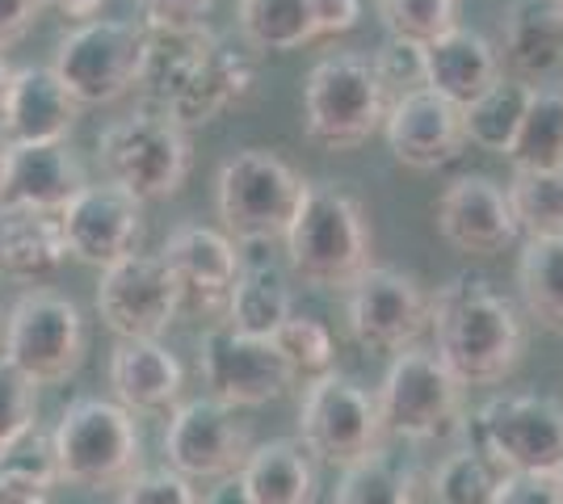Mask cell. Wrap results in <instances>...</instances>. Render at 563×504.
<instances>
[{
  "mask_svg": "<svg viewBox=\"0 0 563 504\" xmlns=\"http://www.w3.org/2000/svg\"><path fill=\"white\" fill-rule=\"evenodd\" d=\"M257 89V68L249 51H240L228 34L207 25L194 30H147L143 47L140 93L147 105L165 110L177 126H207L223 110L244 105Z\"/></svg>",
  "mask_w": 563,
  "mask_h": 504,
  "instance_id": "1",
  "label": "cell"
},
{
  "mask_svg": "<svg viewBox=\"0 0 563 504\" xmlns=\"http://www.w3.org/2000/svg\"><path fill=\"white\" fill-rule=\"evenodd\" d=\"M433 354L463 387H493L514 374L526 354V320L488 282L454 273L438 294H429Z\"/></svg>",
  "mask_w": 563,
  "mask_h": 504,
  "instance_id": "2",
  "label": "cell"
},
{
  "mask_svg": "<svg viewBox=\"0 0 563 504\" xmlns=\"http://www.w3.org/2000/svg\"><path fill=\"white\" fill-rule=\"evenodd\" d=\"M286 261L316 290H350L375 253V236L362 202L341 186L316 181L303 186L299 211L286 227Z\"/></svg>",
  "mask_w": 563,
  "mask_h": 504,
  "instance_id": "3",
  "label": "cell"
},
{
  "mask_svg": "<svg viewBox=\"0 0 563 504\" xmlns=\"http://www.w3.org/2000/svg\"><path fill=\"white\" fill-rule=\"evenodd\" d=\"M59 483L85 492H114L143 471V437L118 400H71L51 429Z\"/></svg>",
  "mask_w": 563,
  "mask_h": 504,
  "instance_id": "4",
  "label": "cell"
},
{
  "mask_svg": "<svg viewBox=\"0 0 563 504\" xmlns=\"http://www.w3.org/2000/svg\"><path fill=\"white\" fill-rule=\"evenodd\" d=\"M97 165L106 181H114L135 198H173L181 193L194 168L189 131L177 126L165 110L140 105L135 114L114 119L97 135Z\"/></svg>",
  "mask_w": 563,
  "mask_h": 504,
  "instance_id": "5",
  "label": "cell"
},
{
  "mask_svg": "<svg viewBox=\"0 0 563 504\" xmlns=\"http://www.w3.org/2000/svg\"><path fill=\"white\" fill-rule=\"evenodd\" d=\"M391 101L366 55L336 51L303 80V135L324 152H353L383 131Z\"/></svg>",
  "mask_w": 563,
  "mask_h": 504,
  "instance_id": "6",
  "label": "cell"
},
{
  "mask_svg": "<svg viewBox=\"0 0 563 504\" xmlns=\"http://www.w3.org/2000/svg\"><path fill=\"white\" fill-rule=\"evenodd\" d=\"M299 198H303L299 172L261 147H244L232 160H223L214 181V206L223 219V232L235 244L286 240Z\"/></svg>",
  "mask_w": 563,
  "mask_h": 504,
  "instance_id": "7",
  "label": "cell"
},
{
  "mask_svg": "<svg viewBox=\"0 0 563 504\" xmlns=\"http://www.w3.org/2000/svg\"><path fill=\"white\" fill-rule=\"evenodd\" d=\"M383 437H387V429H383L378 395L366 391L357 379L329 370L303 387L299 441L316 462H329L336 471H345L353 462L383 450Z\"/></svg>",
  "mask_w": 563,
  "mask_h": 504,
  "instance_id": "8",
  "label": "cell"
},
{
  "mask_svg": "<svg viewBox=\"0 0 563 504\" xmlns=\"http://www.w3.org/2000/svg\"><path fill=\"white\" fill-rule=\"evenodd\" d=\"M85 354H89V328L68 294L34 287L9 307L0 333V358L25 370L38 387L71 379Z\"/></svg>",
  "mask_w": 563,
  "mask_h": 504,
  "instance_id": "9",
  "label": "cell"
},
{
  "mask_svg": "<svg viewBox=\"0 0 563 504\" xmlns=\"http://www.w3.org/2000/svg\"><path fill=\"white\" fill-rule=\"evenodd\" d=\"M500 471L555 475L563 462V400L539 391H505L463 425Z\"/></svg>",
  "mask_w": 563,
  "mask_h": 504,
  "instance_id": "10",
  "label": "cell"
},
{
  "mask_svg": "<svg viewBox=\"0 0 563 504\" xmlns=\"http://www.w3.org/2000/svg\"><path fill=\"white\" fill-rule=\"evenodd\" d=\"M383 429L404 441H442L463 429V383L433 349H404L378 387Z\"/></svg>",
  "mask_w": 563,
  "mask_h": 504,
  "instance_id": "11",
  "label": "cell"
},
{
  "mask_svg": "<svg viewBox=\"0 0 563 504\" xmlns=\"http://www.w3.org/2000/svg\"><path fill=\"white\" fill-rule=\"evenodd\" d=\"M143 47H147L143 22L97 18L59 38L51 68L80 105H114L118 97L140 89Z\"/></svg>",
  "mask_w": 563,
  "mask_h": 504,
  "instance_id": "12",
  "label": "cell"
},
{
  "mask_svg": "<svg viewBox=\"0 0 563 504\" xmlns=\"http://www.w3.org/2000/svg\"><path fill=\"white\" fill-rule=\"evenodd\" d=\"M198 374L207 395L228 408H261L299 383V374L269 336L235 333L228 320L198 336Z\"/></svg>",
  "mask_w": 563,
  "mask_h": 504,
  "instance_id": "13",
  "label": "cell"
},
{
  "mask_svg": "<svg viewBox=\"0 0 563 504\" xmlns=\"http://www.w3.org/2000/svg\"><path fill=\"white\" fill-rule=\"evenodd\" d=\"M181 312V287L165 257L131 253L101 269L97 282V315L118 340H161Z\"/></svg>",
  "mask_w": 563,
  "mask_h": 504,
  "instance_id": "14",
  "label": "cell"
},
{
  "mask_svg": "<svg viewBox=\"0 0 563 504\" xmlns=\"http://www.w3.org/2000/svg\"><path fill=\"white\" fill-rule=\"evenodd\" d=\"M345 294H350L345 320L362 349L404 354L429 328V290L421 287V278L404 269L371 265Z\"/></svg>",
  "mask_w": 563,
  "mask_h": 504,
  "instance_id": "15",
  "label": "cell"
},
{
  "mask_svg": "<svg viewBox=\"0 0 563 504\" xmlns=\"http://www.w3.org/2000/svg\"><path fill=\"white\" fill-rule=\"evenodd\" d=\"M249 455H253V433L228 404L202 395V400H186L168 412L165 458L177 475L228 480V475H240Z\"/></svg>",
  "mask_w": 563,
  "mask_h": 504,
  "instance_id": "16",
  "label": "cell"
},
{
  "mask_svg": "<svg viewBox=\"0 0 563 504\" xmlns=\"http://www.w3.org/2000/svg\"><path fill=\"white\" fill-rule=\"evenodd\" d=\"M64 240L68 257L97 269H110L122 257H131L143 240V198L122 190L114 181L85 186V190L64 206Z\"/></svg>",
  "mask_w": 563,
  "mask_h": 504,
  "instance_id": "17",
  "label": "cell"
},
{
  "mask_svg": "<svg viewBox=\"0 0 563 504\" xmlns=\"http://www.w3.org/2000/svg\"><path fill=\"white\" fill-rule=\"evenodd\" d=\"M165 265L173 269L177 287H181V312L202 315V320H228V299L240 278V253L228 232H214L202 223H186L177 227L161 248Z\"/></svg>",
  "mask_w": 563,
  "mask_h": 504,
  "instance_id": "18",
  "label": "cell"
},
{
  "mask_svg": "<svg viewBox=\"0 0 563 504\" xmlns=\"http://www.w3.org/2000/svg\"><path fill=\"white\" fill-rule=\"evenodd\" d=\"M433 215H438V236L467 257H496L521 236L505 186H496L484 172L454 177L438 198Z\"/></svg>",
  "mask_w": 563,
  "mask_h": 504,
  "instance_id": "19",
  "label": "cell"
},
{
  "mask_svg": "<svg viewBox=\"0 0 563 504\" xmlns=\"http://www.w3.org/2000/svg\"><path fill=\"white\" fill-rule=\"evenodd\" d=\"M383 135L404 168H417V172L446 168L467 147L463 105H454L450 97L433 93V89H417V93L391 101Z\"/></svg>",
  "mask_w": 563,
  "mask_h": 504,
  "instance_id": "20",
  "label": "cell"
},
{
  "mask_svg": "<svg viewBox=\"0 0 563 504\" xmlns=\"http://www.w3.org/2000/svg\"><path fill=\"white\" fill-rule=\"evenodd\" d=\"M80 110L85 105L68 93L55 68L25 64V68H13V80H9L0 135L4 144H68Z\"/></svg>",
  "mask_w": 563,
  "mask_h": 504,
  "instance_id": "21",
  "label": "cell"
},
{
  "mask_svg": "<svg viewBox=\"0 0 563 504\" xmlns=\"http://www.w3.org/2000/svg\"><path fill=\"white\" fill-rule=\"evenodd\" d=\"M85 186H89V177L68 144H4L0 202L64 215V206Z\"/></svg>",
  "mask_w": 563,
  "mask_h": 504,
  "instance_id": "22",
  "label": "cell"
},
{
  "mask_svg": "<svg viewBox=\"0 0 563 504\" xmlns=\"http://www.w3.org/2000/svg\"><path fill=\"white\" fill-rule=\"evenodd\" d=\"M500 68L530 89L563 76V13L555 0H509L500 18Z\"/></svg>",
  "mask_w": 563,
  "mask_h": 504,
  "instance_id": "23",
  "label": "cell"
},
{
  "mask_svg": "<svg viewBox=\"0 0 563 504\" xmlns=\"http://www.w3.org/2000/svg\"><path fill=\"white\" fill-rule=\"evenodd\" d=\"M110 387L131 416H161L181 404L186 370L161 340H118L110 354Z\"/></svg>",
  "mask_w": 563,
  "mask_h": 504,
  "instance_id": "24",
  "label": "cell"
},
{
  "mask_svg": "<svg viewBox=\"0 0 563 504\" xmlns=\"http://www.w3.org/2000/svg\"><path fill=\"white\" fill-rule=\"evenodd\" d=\"M64 261H68V240H64L59 215L0 202V278L4 282L38 287L55 278Z\"/></svg>",
  "mask_w": 563,
  "mask_h": 504,
  "instance_id": "25",
  "label": "cell"
},
{
  "mask_svg": "<svg viewBox=\"0 0 563 504\" xmlns=\"http://www.w3.org/2000/svg\"><path fill=\"white\" fill-rule=\"evenodd\" d=\"M424 72L429 89L450 97L454 105H471L479 93H488L496 80L505 76L496 47L467 25H454L442 38L424 43Z\"/></svg>",
  "mask_w": 563,
  "mask_h": 504,
  "instance_id": "26",
  "label": "cell"
},
{
  "mask_svg": "<svg viewBox=\"0 0 563 504\" xmlns=\"http://www.w3.org/2000/svg\"><path fill=\"white\" fill-rule=\"evenodd\" d=\"M240 480L253 504H316L320 492L316 458L307 455L299 437H274L265 446H253V455L240 467Z\"/></svg>",
  "mask_w": 563,
  "mask_h": 504,
  "instance_id": "27",
  "label": "cell"
},
{
  "mask_svg": "<svg viewBox=\"0 0 563 504\" xmlns=\"http://www.w3.org/2000/svg\"><path fill=\"white\" fill-rule=\"evenodd\" d=\"M290 315H295V299H290L286 273L278 265H244L232 287V299H228V324L235 333L274 336Z\"/></svg>",
  "mask_w": 563,
  "mask_h": 504,
  "instance_id": "28",
  "label": "cell"
},
{
  "mask_svg": "<svg viewBox=\"0 0 563 504\" xmlns=\"http://www.w3.org/2000/svg\"><path fill=\"white\" fill-rule=\"evenodd\" d=\"M514 172H560L563 168V89H534L514 144L505 152Z\"/></svg>",
  "mask_w": 563,
  "mask_h": 504,
  "instance_id": "29",
  "label": "cell"
},
{
  "mask_svg": "<svg viewBox=\"0 0 563 504\" xmlns=\"http://www.w3.org/2000/svg\"><path fill=\"white\" fill-rule=\"evenodd\" d=\"M517 290L530 320L563 336V236L526 240L517 257Z\"/></svg>",
  "mask_w": 563,
  "mask_h": 504,
  "instance_id": "30",
  "label": "cell"
},
{
  "mask_svg": "<svg viewBox=\"0 0 563 504\" xmlns=\"http://www.w3.org/2000/svg\"><path fill=\"white\" fill-rule=\"evenodd\" d=\"M235 18L253 51H299L316 38L311 0H235Z\"/></svg>",
  "mask_w": 563,
  "mask_h": 504,
  "instance_id": "31",
  "label": "cell"
},
{
  "mask_svg": "<svg viewBox=\"0 0 563 504\" xmlns=\"http://www.w3.org/2000/svg\"><path fill=\"white\" fill-rule=\"evenodd\" d=\"M530 85H521L514 76H500L488 93H479L471 105H463V126H467V144H475L479 152H496L505 156L514 144L526 101H530Z\"/></svg>",
  "mask_w": 563,
  "mask_h": 504,
  "instance_id": "32",
  "label": "cell"
},
{
  "mask_svg": "<svg viewBox=\"0 0 563 504\" xmlns=\"http://www.w3.org/2000/svg\"><path fill=\"white\" fill-rule=\"evenodd\" d=\"M332 504H417V467L375 450L341 471Z\"/></svg>",
  "mask_w": 563,
  "mask_h": 504,
  "instance_id": "33",
  "label": "cell"
},
{
  "mask_svg": "<svg viewBox=\"0 0 563 504\" xmlns=\"http://www.w3.org/2000/svg\"><path fill=\"white\" fill-rule=\"evenodd\" d=\"M505 475L509 471H500L475 441H467L442 458V467L429 480V492H433V504H493Z\"/></svg>",
  "mask_w": 563,
  "mask_h": 504,
  "instance_id": "34",
  "label": "cell"
},
{
  "mask_svg": "<svg viewBox=\"0 0 563 504\" xmlns=\"http://www.w3.org/2000/svg\"><path fill=\"white\" fill-rule=\"evenodd\" d=\"M517 232L526 240L563 236V168L560 172H514L505 186Z\"/></svg>",
  "mask_w": 563,
  "mask_h": 504,
  "instance_id": "35",
  "label": "cell"
},
{
  "mask_svg": "<svg viewBox=\"0 0 563 504\" xmlns=\"http://www.w3.org/2000/svg\"><path fill=\"white\" fill-rule=\"evenodd\" d=\"M269 340L278 345V354L290 361V370H295L299 379H320V374L336 370V366H332V361H336V345H332L329 328H324L320 320L290 315Z\"/></svg>",
  "mask_w": 563,
  "mask_h": 504,
  "instance_id": "36",
  "label": "cell"
},
{
  "mask_svg": "<svg viewBox=\"0 0 563 504\" xmlns=\"http://www.w3.org/2000/svg\"><path fill=\"white\" fill-rule=\"evenodd\" d=\"M378 18L396 38L433 43L459 25V0H378Z\"/></svg>",
  "mask_w": 563,
  "mask_h": 504,
  "instance_id": "37",
  "label": "cell"
},
{
  "mask_svg": "<svg viewBox=\"0 0 563 504\" xmlns=\"http://www.w3.org/2000/svg\"><path fill=\"white\" fill-rule=\"evenodd\" d=\"M371 68H375L387 101H399V97L417 93V89H429V72H424V43H412V38H396V34H387V43L371 55Z\"/></svg>",
  "mask_w": 563,
  "mask_h": 504,
  "instance_id": "38",
  "label": "cell"
},
{
  "mask_svg": "<svg viewBox=\"0 0 563 504\" xmlns=\"http://www.w3.org/2000/svg\"><path fill=\"white\" fill-rule=\"evenodd\" d=\"M34 425H38V383L9 358H0V446H9Z\"/></svg>",
  "mask_w": 563,
  "mask_h": 504,
  "instance_id": "39",
  "label": "cell"
},
{
  "mask_svg": "<svg viewBox=\"0 0 563 504\" xmlns=\"http://www.w3.org/2000/svg\"><path fill=\"white\" fill-rule=\"evenodd\" d=\"M0 467L4 471H18L25 480H38L55 488L59 483V467H55V446H51V433H43L38 425L25 429L22 437H13L9 446H0Z\"/></svg>",
  "mask_w": 563,
  "mask_h": 504,
  "instance_id": "40",
  "label": "cell"
},
{
  "mask_svg": "<svg viewBox=\"0 0 563 504\" xmlns=\"http://www.w3.org/2000/svg\"><path fill=\"white\" fill-rule=\"evenodd\" d=\"M118 504H198L194 480L177 475L173 467L140 471L126 488H118Z\"/></svg>",
  "mask_w": 563,
  "mask_h": 504,
  "instance_id": "41",
  "label": "cell"
},
{
  "mask_svg": "<svg viewBox=\"0 0 563 504\" xmlns=\"http://www.w3.org/2000/svg\"><path fill=\"white\" fill-rule=\"evenodd\" d=\"M143 18V30H194L207 25L202 18L211 13V0H135Z\"/></svg>",
  "mask_w": 563,
  "mask_h": 504,
  "instance_id": "42",
  "label": "cell"
},
{
  "mask_svg": "<svg viewBox=\"0 0 563 504\" xmlns=\"http://www.w3.org/2000/svg\"><path fill=\"white\" fill-rule=\"evenodd\" d=\"M493 504H563V492L555 475L542 471H509L496 488Z\"/></svg>",
  "mask_w": 563,
  "mask_h": 504,
  "instance_id": "43",
  "label": "cell"
},
{
  "mask_svg": "<svg viewBox=\"0 0 563 504\" xmlns=\"http://www.w3.org/2000/svg\"><path fill=\"white\" fill-rule=\"evenodd\" d=\"M311 18H316V38L350 34L362 22V0H311Z\"/></svg>",
  "mask_w": 563,
  "mask_h": 504,
  "instance_id": "44",
  "label": "cell"
},
{
  "mask_svg": "<svg viewBox=\"0 0 563 504\" xmlns=\"http://www.w3.org/2000/svg\"><path fill=\"white\" fill-rule=\"evenodd\" d=\"M43 13V0H0V51L22 43Z\"/></svg>",
  "mask_w": 563,
  "mask_h": 504,
  "instance_id": "45",
  "label": "cell"
},
{
  "mask_svg": "<svg viewBox=\"0 0 563 504\" xmlns=\"http://www.w3.org/2000/svg\"><path fill=\"white\" fill-rule=\"evenodd\" d=\"M51 492H55V488H47V483L25 480L18 471H4V467H0V504H55Z\"/></svg>",
  "mask_w": 563,
  "mask_h": 504,
  "instance_id": "46",
  "label": "cell"
},
{
  "mask_svg": "<svg viewBox=\"0 0 563 504\" xmlns=\"http://www.w3.org/2000/svg\"><path fill=\"white\" fill-rule=\"evenodd\" d=\"M198 504H253V496L240 475H228V480H214V488Z\"/></svg>",
  "mask_w": 563,
  "mask_h": 504,
  "instance_id": "47",
  "label": "cell"
},
{
  "mask_svg": "<svg viewBox=\"0 0 563 504\" xmlns=\"http://www.w3.org/2000/svg\"><path fill=\"white\" fill-rule=\"evenodd\" d=\"M9 80H13V68L4 64V51H0V114H4V97H9Z\"/></svg>",
  "mask_w": 563,
  "mask_h": 504,
  "instance_id": "48",
  "label": "cell"
},
{
  "mask_svg": "<svg viewBox=\"0 0 563 504\" xmlns=\"http://www.w3.org/2000/svg\"><path fill=\"white\" fill-rule=\"evenodd\" d=\"M0 172H4V135H0Z\"/></svg>",
  "mask_w": 563,
  "mask_h": 504,
  "instance_id": "49",
  "label": "cell"
},
{
  "mask_svg": "<svg viewBox=\"0 0 563 504\" xmlns=\"http://www.w3.org/2000/svg\"><path fill=\"white\" fill-rule=\"evenodd\" d=\"M555 483H560V492H563V462H560V471H555Z\"/></svg>",
  "mask_w": 563,
  "mask_h": 504,
  "instance_id": "50",
  "label": "cell"
},
{
  "mask_svg": "<svg viewBox=\"0 0 563 504\" xmlns=\"http://www.w3.org/2000/svg\"><path fill=\"white\" fill-rule=\"evenodd\" d=\"M555 4H560V13H563V0H555Z\"/></svg>",
  "mask_w": 563,
  "mask_h": 504,
  "instance_id": "51",
  "label": "cell"
}]
</instances>
